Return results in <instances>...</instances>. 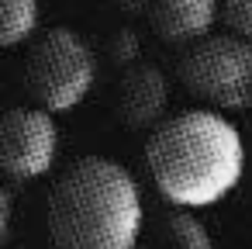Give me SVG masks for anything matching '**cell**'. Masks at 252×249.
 <instances>
[{
	"label": "cell",
	"instance_id": "obj_1",
	"mask_svg": "<svg viewBox=\"0 0 252 249\" xmlns=\"http://www.w3.org/2000/svg\"><path fill=\"white\" fill-rule=\"evenodd\" d=\"M145 163L156 190L173 208H211L235 190L245 170V142L218 107H193L166 118L149 145Z\"/></svg>",
	"mask_w": 252,
	"mask_h": 249
},
{
	"label": "cell",
	"instance_id": "obj_2",
	"mask_svg": "<svg viewBox=\"0 0 252 249\" xmlns=\"http://www.w3.org/2000/svg\"><path fill=\"white\" fill-rule=\"evenodd\" d=\"M145 204L138 180L114 159L83 156L49 190L52 249H138Z\"/></svg>",
	"mask_w": 252,
	"mask_h": 249
},
{
	"label": "cell",
	"instance_id": "obj_3",
	"mask_svg": "<svg viewBox=\"0 0 252 249\" xmlns=\"http://www.w3.org/2000/svg\"><path fill=\"white\" fill-rule=\"evenodd\" d=\"M97 83V59L94 49L73 28H52L32 38L25 59V90L35 97L38 107L52 114L73 111L87 101Z\"/></svg>",
	"mask_w": 252,
	"mask_h": 249
},
{
	"label": "cell",
	"instance_id": "obj_4",
	"mask_svg": "<svg viewBox=\"0 0 252 249\" xmlns=\"http://www.w3.org/2000/svg\"><path fill=\"white\" fill-rule=\"evenodd\" d=\"M183 87L218 111H242L252 104V42L221 32L190 42L180 56Z\"/></svg>",
	"mask_w": 252,
	"mask_h": 249
},
{
	"label": "cell",
	"instance_id": "obj_5",
	"mask_svg": "<svg viewBox=\"0 0 252 249\" xmlns=\"http://www.w3.org/2000/svg\"><path fill=\"white\" fill-rule=\"evenodd\" d=\"M59 156V125L49 107H14L0 128V163L11 180H38Z\"/></svg>",
	"mask_w": 252,
	"mask_h": 249
},
{
	"label": "cell",
	"instance_id": "obj_6",
	"mask_svg": "<svg viewBox=\"0 0 252 249\" xmlns=\"http://www.w3.org/2000/svg\"><path fill=\"white\" fill-rule=\"evenodd\" d=\"M169 101V83L166 76L149 66V63H131L121 76L118 87V118L128 128H149L159 125L162 111Z\"/></svg>",
	"mask_w": 252,
	"mask_h": 249
},
{
	"label": "cell",
	"instance_id": "obj_7",
	"mask_svg": "<svg viewBox=\"0 0 252 249\" xmlns=\"http://www.w3.org/2000/svg\"><path fill=\"white\" fill-rule=\"evenodd\" d=\"M149 21L159 32V38L190 45L214 32V25L221 21V11H218V0H152Z\"/></svg>",
	"mask_w": 252,
	"mask_h": 249
},
{
	"label": "cell",
	"instance_id": "obj_8",
	"mask_svg": "<svg viewBox=\"0 0 252 249\" xmlns=\"http://www.w3.org/2000/svg\"><path fill=\"white\" fill-rule=\"evenodd\" d=\"M38 32V0H0V42L18 49Z\"/></svg>",
	"mask_w": 252,
	"mask_h": 249
},
{
	"label": "cell",
	"instance_id": "obj_9",
	"mask_svg": "<svg viewBox=\"0 0 252 249\" xmlns=\"http://www.w3.org/2000/svg\"><path fill=\"white\" fill-rule=\"evenodd\" d=\"M166 242H169V249H214L211 232L190 208H176L166 218Z\"/></svg>",
	"mask_w": 252,
	"mask_h": 249
},
{
	"label": "cell",
	"instance_id": "obj_10",
	"mask_svg": "<svg viewBox=\"0 0 252 249\" xmlns=\"http://www.w3.org/2000/svg\"><path fill=\"white\" fill-rule=\"evenodd\" d=\"M221 25L252 42V0H218Z\"/></svg>",
	"mask_w": 252,
	"mask_h": 249
},
{
	"label": "cell",
	"instance_id": "obj_11",
	"mask_svg": "<svg viewBox=\"0 0 252 249\" xmlns=\"http://www.w3.org/2000/svg\"><path fill=\"white\" fill-rule=\"evenodd\" d=\"M138 38H135V32H128V28H121L118 35H114V42H111V56H114V63H121V66H131V63H138Z\"/></svg>",
	"mask_w": 252,
	"mask_h": 249
},
{
	"label": "cell",
	"instance_id": "obj_12",
	"mask_svg": "<svg viewBox=\"0 0 252 249\" xmlns=\"http://www.w3.org/2000/svg\"><path fill=\"white\" fill-rule=\"evenodd\" d=\"M0 204H4V221H0V232H4V239L11 235V218H14V201H11V190L0 194Z\"/></svg>",
	"mask_w": 252,
	"mask_h": 249
},
{
	"label": "cell",
	"instance_id": "obj_13",
	"mask_svg": "<svg viewBox=\"0 0 252 249\" xmlns=\"http://www.w3.org/2000/svg\"><path fill=\"white\" fill-rule=\"evenodd\" d=\"M145 4H152V0H121V7H128V11H138Z\"/></svg>",
	"mask_w": 252,
	"mask_h": 249
}]
</instances>
